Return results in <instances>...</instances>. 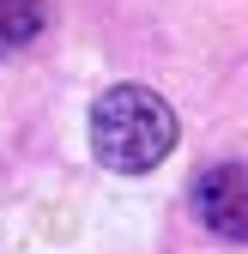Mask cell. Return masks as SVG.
Instances as JSON below:
<instances>
[{
  "mask_svg": "<svg viewBox=\"0 0 248 254\" xmlns=\"http://www.w3.org/2000/svg\"><path fill=\"white\" fill-rule=\"evenodd\" d=\"M91 151L115 176H145L176 151V109L145 85H115L91 109Z\"/></svg>",
  "mask_w": 248,
  "mask_h": 254,
  "instance_id": "6da1fadb",
  "label": "cell"
},
{
  "mask_svg": "<svg viewBox=\"0 0 248 254\" xmlns=\"http://www.w3.org/2000/svg\"><path fill=\"white\" fill-rule=\"evenodd\" d=\"M194 218L224 236V242H248V164L242 157H224V164H206L188 188Z\"/></svg>",
  "mask_w": 248,
  "mask_h": 254,
  "instance_id": "7a4b0ae2",
  "label": "cell"
},
{
  "mask_svg": "<svg viewBox=\"0 0 248 254\" xmlns=\"http://www.w3.org/2000/svg\"><path fill=\"white\" fill-rule=\"evenodd\" d=\"M43 0H0V55H12V49H24L30 37L43 30Z\"/></svg>",
  "mask_w": 248,
  "mask_h": 254,
  "instance_id": "3957f363",
  "label": "cell"
}]
</instances>
